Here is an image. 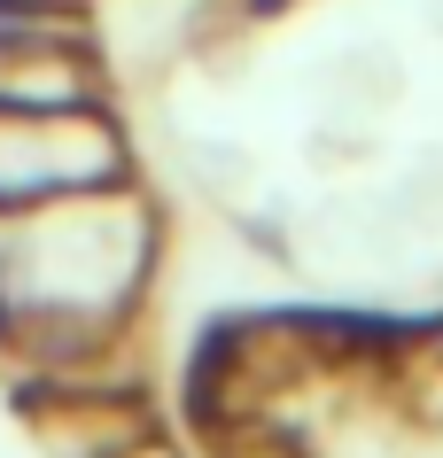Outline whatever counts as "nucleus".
<instances>
[{
  "instance_id": "nucleus-4",
  "label": "nucleus",
  "mask_w": 443,
  "mask_h": 458,
  "mask_svg": "<svg viewBox=\"0 0 443 458\" xmlns=\"http://www.w3.org/2000/svg\"><path fill=\"white\" fill-rule=\"evenodd\" d=\"M124 458H172V451H156V443H132V451H124Z\"/></svg>"
},
{
  "instance_id": "nucleus-2",
  "label": "nucleus",
  "mask_w": 443,
  "mask_h": 458,
  "mask_svg": "<svg viewBox=\"0 0 443 458\" xmlns=\"http://www.w3.org/2000/svg\"><path fill=\"white\" fill-rule=\"evenodd\" d=\"M124 179V140L101 109H63V117H0V210L16 202H78L109 194Z\"/></svg>"
},
{
  "instance_id": "nucleus-3",
  "label": "nucleus",
  "mask_w": 443,
  "mask_h": 458,
  "mask_svg": "<svg viewBox=\"0 0 443 458\" xmlns=\"http://www.w3.org/2000/svg\"><path fill=\"white\" fill-rule=\"evenodd\" d=\"M101 71L63 39H0V117H63L94 109Z\"/></svg>"
},
{
  "instance_id": "nucleus-1",
  "label": "nucleus",
  "mask_w": 443,
  "mask_h": 458,
  "mask_svg": "<svg viewBox=\"0 0 443 458\" xmlns=\"http://www.w3.org/2000/svg\"><path fill=\"white\" fill-rule=\"evenodd\" d=\"M141 265H148V217L132 202H94V210H71L63 225H31L8 249L0 295L55 350H86L94 327L132 295Z\"/></svg>"
}]
</instances>
